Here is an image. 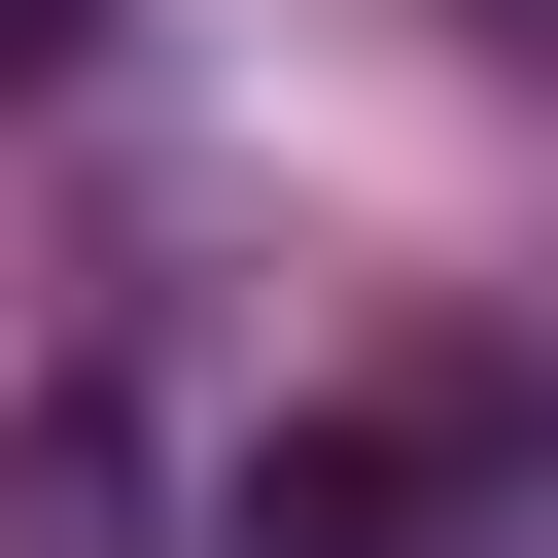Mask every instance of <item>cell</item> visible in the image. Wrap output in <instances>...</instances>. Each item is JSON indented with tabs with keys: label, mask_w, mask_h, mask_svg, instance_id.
<instances>
[{
	"label": "cell",
	"mask_w": 558,
	"mask_h": 558,
	"mask_svg": "<svg viewBox=\"0 0 558 558\" xmlns=\"http://www.w3.org/2000/svg\"><path fill=\"white\" fill-rule=\"evenodd\" d=\"M523 488H558V384H523V349H453V384L279 418V453L209 488V558H453V523H523Z\"/></svg>",
	"instance_id": "cell-1"
},
{
	"label": "cell",
	"mask_w": 558,
	"mask_h": 558,
	"mask_svg": "<svg viewBox=\"0 0 558 558\" xmlns=\"http://www.w3.org/2000/svg\"><path fill=\"white\" fill-rule=\"evenodd\" d=\"M70 70H105V0H0V105H70Z\"/></svg>",
	"instance_id": "cell-3"
},
{
	"label": "cell",
	"mask_w": 558,
	"mask_h": 558,
	"mask_svg": "<svg viewBox=\"0 0 558 558\" xmlns=\"http://www.w3.org/2000/svg\"><path fill=\"white\" fill-rule=\"evenodd\" d=\"M453 35H488V70H558V0H453Z\"/></svg>",
	"instance_id": "cell-4"
},
{
	"label": "cell",
	"mask_w": 558,
	"mask_h": 558,
	"mask_svg": "<svg viewBox=\"0 0 558 558\" xmlns=\"http://www.w3.org/2000/svg\"><path fill=\"white\" fill-rule=\"evenodd\" d=\"M140 523H174V453H140V384L70 349V384L0 418V558H140Z\"/></svg>",
	"instance_id": "cell-2"
}]
</instances>
